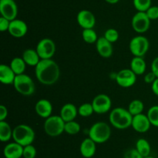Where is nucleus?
Wrapping results in <instances>:
<instances>
[{
  "instance_id": "obj_14",
  "label": "nucleus",
  "mask_w": 158,
  "mask_h": 158,
  "mask_svg": "<svg viewBox=\"0 0 158 158\" xmlns=\"http://www.w3.org/2000/svg\"><path fill=\"white\" fill-rule=\"evenodd\" d=\"M9 33L15 38H22L25 37L28 32V26L25 21L19 19L10 21Z\"/></svg>"
},
{
  "instance_id": "obj_13",
  "label": "nucleus",
  "mask_w": 158,
  "mask_h": 158,
  "mask_svg": "<svg viewBox=\"0 0 158 158\" xmlns=\"http://www.w3.org/2000/svg\"><path fill=\"white\" fill-rule=\"evenodd\" d=\"M77 21L80 27L84 29H94L96 25V18L94 14L87 9H83L78 12Z\"/></svg>"
},
{
  "instance_id": "obj_43",
  "label": "nucleus",
  "mask_w": 158,
  "mask_h": 158,
  "mask_svg": "<svg viewBox=\"0 0 158 158\" xmlns=\"http://www.w3.org/2000/svg\"><path fill=\"white\" fill-rule=\"evenodd\" d=\"M143 158H154V157H153V156H146V157H143Z\"/></svg>"
},
{
  "instance_id": "obj_4",
  "label": "nucleus",
  "mask_w": 158,
  "mask_h": 158,
  "mask_svg": "<svg viewBox=\"0 0 158 158\" xmlns=\"http://www.w3.org/2000/svg\"><path fill=\"white\" fill-rule=\"evenodd\" d=\"M111 136V128L106 122L100 121L93 124L89 129V137L96 143H104Z\"/></svg>"
},
{
  "instance_id": "obj_36",
  "label": "nucleus",
  "mask_w": 158,
  "mask_h": 158,
  "mask_svg": "<svg viewBox=\"0 0 158 158\" xmlns=\"http://www.w3.org/2000/svg\"><path fill=\"white\" fill-rule=\"evenodd\" d=\"M123 158H143V156L137 151V149L133 148L125 152Z\"/></svg>"
},
{
  "instance_id": "obj_26",
  "label": "nucleus",
  "mask_w": 158,
  "mask_h": 158,
  "mask_svg": "<svg viewBox=\"0 0 158 158\" xmlns=\"http://www.w3.org/2000/svg\"><path fill=\"white\" fill-rule=\"evenodd\" d=\"M135 148L143 157L150 156L151 151V145H150V143L144 138H140L137 139L136 142Z\"/></svg>"
},
{
  "instance_id": "obj_25",
  "label": "nucleus",
  "mask_w": 158,
  "mask_h": 158,
  "mask_svg": "<svg viewBox=\"0 0 158 158\" xmlns=\"http://www.w3.org/2000/svg\"><path fill=\"white\" fill-rule=\"evenodd\" d=\"M9 66L11 67L12 71L15 72V74H16V75H19V74H24L25 71H26L27 64H26V62L24 61L23 57H14V58L11 60L10 64H9Z\"/></svg>"
},
{
  "instance_id": "obj_11",
  "label": "nucleus",
  "mask_w": 158,
  "mask_h": 158,
  "mask_svg": "<svg viewBox=\"0 0 158 158\" xmlns=\"http://www.w3.org/2000/svg\"><path fill=\"white\" fill-rule=\"evenodd\" d=\"M116 82L119 86L127 88L132 87L137 81V75L131 68L122 69L116 74Z\"/></svg>"
},
{
  "instance_id": "obj_3",
  "label": "nucleus",
  "mask_w": 158,
  "mask_h": 158,
  "mask_svg": "<svg viewBox=\"0 0 158 158\" xmlns=\"http://www.w3.org/2000/svg\"><path fill=\"white\" fill-rule=\"evenodd\" d=\"M35 133L33 129L26 124H19L14 127L12 133L13 141L23 147L32 144L35 140Z\"/></svg>"
},
{
  "instance_id": "obj_38",
  "label": "nucleus",
  "mask_w": 158,
  "mask_h": 158,
  "mask_svg": "<svg viewBox=\"0 0 158 158\" xmlns=\"http://www.w3.org/2000/svg\"><path fill=\"white\" fill-rule=\"evenodd\" d=\"M157 77H156L155 74L152 72V71H150V72L147 73L144 75V81L147 84H152L154 81L157 79Z\"/></svg>"
},
{
  "instance_id": "obj_5",
  "label": "nucleus",
  "mask_w": 158,
  "mask_h": 158,
  "mask_svg": "<svg viewBox=\"0 0 158 158\" xmlns=\"http://www.w3.org/2000/svg\"><path fill=\"white\" fill-rule=\"evenodd\" d=\"M65 123L61 116H51L49 118L45 119L43 124V129L46 134L51 137H56L60 136L62 133H64Z\"/></svg>"
},
{
  "instance_id": "obj_28",
  "label": "nucleus",
  "mask_w": 158,
  "mask_h": 158,
  "mask_svg": "<svg viewBox=\"0 0 158 158\" xmlns=\"http://www.w3.org/2000/svg\"><path fill=\"white\" fill-rule=\"evenodd\" d=\"M82 37H83V41L86 43L92 44V43H97L98 40V37L94 29H84L82 31Z\"/></svg>"
},
{
  "instance_id": "obj_16",
  "label": "nucleus",
  "mask_w": 158,
  "mask_h": 158,
  "mask_svg": "<svg viewBox=\"0 0 158 158\" xmlns=\"http://www.w3.org/2000/svg\"><path fill=\"white\" fill-rule=\"evenodd\" d=\"M96 48L99 55L103 58H109L113 55L114 48L112 43L108 41L104 37H99L96 43Z\"/></svg>"
},
{
  "instance_id": "obj_22",
  "label": "nucleus",
  "mask_w": 158,
  "mask_h": 158,
  "mask_svg": "<svg viewBox=\"0 0 158 158\" xmlns=\"http://www.w3.org/2000/svg\"><path fill=\"white\" fill-rule=\"evenodd\" d=\"M22 57L26 62V64L31 67H35L41 60V58L39 56L36 50L30 49V48L23 51Z\"/></svg>"
},
{
  "instance_id": "obj_24",
  "label": "nucleus",
  "mask_w": 158,
  "mask_h": 158,
  "mask_svg": "<svg viewBox=\"0 0 158 158\" xmlns=\"http://www.w3.org/2000/svg\"><path fill=\"white\" fill-rule=\"evenodd\" d=\"M13 129L6 121H0V140L3 143L8 142L12 138Z\"/></svg>"
},
{
  "instance_id": "obj_37",
  "label": "nucleus",
  "mask_w": 158,
  "mask_h": 158,
  "mask_svg": "<svg viewBox=\"0 0 158 158\" xmlns=\"http://www.w3.org/2000/svg\"><path fill=\"white\" fill-rule=\"evenodd\" d=\"M9 24H10V21L9 20L2 16L0 17V31L1 32L3 33L9 30Z\"/></svg>"
},
{
  "instance_id": "obj_6",
  "label": "nucleus",
  "mask_w": 158,
  "mask_h": 158,
  "mask_svg": "<svg viewBox=\"0 0 158 158\" xmlns=\"http://www.w3.org/2000/svg\"><path fill=\"white\" fill-rule=\"evenodd\" d=\"M12 85L17 92L25 96L32 95L35 91V85L33 80L25 73L16 75Z\"/></svg>"
},
{
  "instance_id": "obj_31",
  "label": "nucleus",
  "mask_w": 158,
  "mask_h": 158,
  "mask_svg": "<svg viewBox=\"0 0 158 158\" xmlns=\"http://www.w3.org/2000/svg\"><path fill=\"white\" fill-rule=\"evenodd\" d=\"M147 116L151 122V125L158 127V105H155L151 106L148 109Z\"/></svg>"
},
{
  "instance_id": "obj_32",
  "label": "nucleus",
  "mask_w": 158,
  "mask_h": 158,
  "mask_svg": "<svg viewBox=\"0 0 158 158\" xmlns=\"http://www.w3.org/2000/svg\"><path fill=\"white\" fill-rule=\"evenodd\" d=\"M133 4L137 12H147L151 6V0H133Z\"/></svg>"
},
{
  "instance_id": "obj_23",
  "label": "nucleus",
  "mask_w": 158,
  "mask_h": 158,
  "mask_svg": "<svg viewBox=\"0 0 158 158\" xmlns=\"http://www.w3.org/2000/svg\"><path fill=\"white\" fill-rule=\"evenodd\" d=\"M131 69L136 75H142L147 69V64L143 57H134L131 61Z\"/></svg>"
},
{
  "instance_id": "obj_17",
  "label": "nucleus",
  "mask_w": 158,
  "mask_h": 158,
  "mask_svg": "<svg viewBox=\"0 0 158 158\" xmlns=\"http://www.w3.org/2000/svg\"><path fill=\"white\" fill-rule=\"evenodd\" d=\"M35 112L40 117L47 119L52 116V105L50 101L46 99H42L37 101L35 105Z\"/></svg>"
},
{
  "instance_id": "obj_41",
  "label": "nucleus",
  "mask_w": 158,
  "mask_h": 158,
  "mask_svg": "<svg viewBox=\"0 0 158 158\" xmlns=\"http://www.w3.org/2000/svg\"><path fill=\"white\" fill-rule=\"evenodd\" d=\"M151 90L155 95L158 96V78L151 84Z\"/></svg>"
},
{
  "instance_id": "obj_21",
  "label": "nucleus",
  "mask_w": 158,
  "mask_h": 158,
  "mask_svg": "<svg viewBox=\"0 0 158 158\" xmlns=\"http://www.w3.org/2000/svg\"><path fill=\"white\" fill-rule=\"evenodd\" d=\"M16 74L7 64L0 65V81L4 85H13Z\"/></svg>"
},
{
  "instance_id": "obj_33",
  "label": "nucleus",
  "mask_w": 158,
  "mask_h": 158,
  "mask_svg": "<svg viewBox=\"0 0 158 158\" xmlns=\"http://www.w3.org/2000/svg\"><path fill=\"white\" fill-rule=\"evenodd\" d=\"M103 37H104L108 41L114 43L118 40L119 33L116 29H114V28H110V29H107L106 31H105Z\"/></svg>"
},
{
  "instance_id": "obj_39",
  "label": "nucleus",
  "mask_w": 158,
  "mask_h": 158,
  "mask_svg": "<svg viewBox=\"0 0 158 158\" xmlns=\"http://www.w3.org/2000/svg\"><path fill=\"white\" fill-rule=\"evenodd\" d=\"M8 116V108L6 105H0V121H6Z\"/></svg>"
},
{
  "instance_id": "obj_9",
  "label": "nucleus",
  "mask_w": 158,
  "mask_h": 158,
  "mask_svg": "<svg viewBox=\"0 0 158 158\" xmlns=\"http://www.w3.org/2000/svg\"><path fill=\"white\" fill-rule=\"evenodd\" d=\"M151 21L145 12H137L133 16L131 20L132 28L137 33H144L151 26Z\"/></svg>"
},
{
  "instance_id": "obj_30",
  "label": "nucleus",
  "mask_w": 158,
  "mask_h": 158,
  "mask_svg": "<svg viewBox=\"0 0 158 158\" xmlns=\"http://www.w3.org/2000/svg\"><path fill=\"white\" fill-rule=\"evenodd\" d=\"M94 112L92 103L86 102L80 105L78 108V114L82 117H89Z\"/></svg>"
},
{
  "instance_id": "obj_20",
  "label": "nucleus",
  "mask_w": 158,
  "mask_h": 158,
  "mask_svg": "<svg viewBox=\"0 0 158 158\" xmlns=\"http://www.w3.org/2000/svg\"><path fill=\"white\" fill-rule=\"evenodd\" d=\"M78 115V108L73 103H66L60 109V116L65 122L75 120Z\"/></svg>"
},
{
  "instance_id": "obj_2",
  "label": "nucleus",
  "mask_w": 158,
  "mask_h": 158,
  "mask_svg": "<svg viewBox=\"0 0 158 158\" xmlns=\"http://www.w3.org/2000/svg\"><path fill=\"white\" fill-rule=\"evenodd\" d=\"M133 116L128 109L117 107L110 111L109 116L110 123L116 129H126L132 125Z\"/></svg>"
},
{
  "instance_id": "obj_29",
  "label": "nucleus",
  "mask_w": 158,
  "mask_h": 158,
  "mask_svg": "<svg viewBox=\"0 0 158 158\" xmlns=\"http://www.w3.org/2000/svg\"><path fill=\"white\" fill-rule=\"evenodd\" d=\"M80 129H81V126L80 124L73 120L65 123L64 132L69 135H77V133H80Z\"/></svg>"
},
{
  "instance_id": "obj_7",
  "label": "nucleus",
  "mask_w": 158,
  "mask_h": 158,
  "mask_svg": "<svg viewBox=\"0 0 158 158\" xmlns=\"http://www.w3.org/2000/svg\"><path fill=\"white\" fill-rule=\"evenodd\" d=\"M150 42L144 36H136L131 39L129 49L134 57H143L148 51Z\"/></svg>"
},
{
  "instance_id": "obj_19",
  "label": "nucleus",
  "mask_w": 158,
  "mask_h": 158,
  "mask_svg": "<svg viewBox=\"0 0 158 158\" xmlns=\"http://www.w3.org/2000/svg\"><path fill=\"white\" fill-rule=\"evenodd\" d=\"M97 150V143L89 137L85 138L80 146V151L85 158H91L95 155Z\"/></svg>"
},
{
  "instance_id": "obj_18",
  "label": "nucleus",
  "mask_w": 158,
  "mask_h": 158,
  "mask_svg": "<svg viewBox=\"0 0 158 158\" xmlns=\"http://www.w3.org/2000/svg\"><path fill=\"white\" fill-rule=\"evenodd\" d=\"M23 147L15 141L9 143L3 149V154L6 158H21L23 155Z\"/></svg>"
},
{
  "instance_id": "obj_10",
  "label": "nucleus",
  "mask_w": 158,
  "mask_h": 158,
  "mask_svg": "<svg viewBox=\"0 0 158 158\" xmlns=\"http://www.w3.org/2000/svg\"><path fill=\"white\" fill-rule=\"evenodd\" d=\"M94 112L97 114H104L111 109L112 101L106 94H99L94 98L92 101Z\"/></svg>"
},
{
  "instance_id": "obj_1",
  "label": "nucleus",
  "mask_w": 158,
  "mask_h": 158,
  "mask_svg": "<svg viewBox=\"0 0 158 158\" xmlns=\"http://www.w3.org/2000/svg\"><path fill=\"white\" fill-rule=\"evenodd\" d=\"M35 74L41 84L48 86L52 85L60 77V67L52 59L41 60L35 67Z\"/></svg>"
},
{
  "instance_id": "obj_34",
  "label": "nucleus",
  "mask_w": 158,
  "mask_h": 158,
  "mask_svg": "<svg viewBox=\"0 0 158 158\" xmlns=\"http://www.w3.org/2000/svg\"><path fill=\"white\" fill-rule=\"evenodd\" d=\"M37 154V150L32 144L23 147V155L24 158H35Z\"/></svg>"
},
{
  "instance_id": "obj_12",
  "label": "nucleus",
  "mask_w": 158,
  "mask_h": 158,
  "mask_svg": "<svg viewBox=\"0 0 158 158\" xmlns=\"http://www.w3.org/2000/svg\"><path fill=\"white\" fill-rule=\"evenodd\" d=\"M1 16L9 21L15 20L18 15V6L14 0H0Z\"/></svg>"
},
{
  "instance_id": "obj_27",
  "label": "nucleus",
  "mask_w": 158,
  "mask_h": 158,
  "mask_svg": "<svg viewBox=\"0 0 158 158\" xmlns=\"http://www.w3.org/2000/svg\"><path fill=\"white\" fill-rule=\"evenodd\" d=\"M127 109L133 116H137L143 113L144 109V104L140 99H134L130 102Z\"/></svg>"
},
{
  "instance_id": "obj_35",
  "label": "nucleus",
  "mask_w": 158,
  "mask_h": 158,
  "mask_svg": "<svg viewBox=\"0 0 158 158\" xmlns=\"http://www.w3.org/2000/svg\"><path fill=\"white\" fill-rule=\"evenodd\" d=\"M149 17L151 20H156L158 19V6H151L149 9L145 12Z\"/></svg>"
},
{
  "instance_id": "obj_42",
  "label": "nucleus",
  "mask_w": 158,
  "mask_h": 158,
  "mask_svg": "<svg viewBox=\"0 0 158 158\" xmlns=\"http://www.w3.org/2000/svg\"><path fill=\"white\" fill-rule=\"evenodd\" d=\"M105 1L107 3H109V4H116V3L118 2L120 0H105Z\"/></svg>"
},
{
  "instance_id": "obj_15",
  "label": "nucleus",
  "mask_w": 158,
  "mask_h": 158,
  "mask_svg": "<svg viewBox=\"0 0 158 158\" xmlns=\"http://www.w3.org/2000/svg\"><path fill=\"white\" fill-rule=\"evenodd\" d=\"M151 126V123L147 115L141 113V114L133 116L131 127L137 133H146V132H148L150 129Z\"/></svg>"
},
{
  "instance_id": "obj_8",
  "label": "nucleus",
  "mask_w": 158,
  "mask_h": 158,
  "mask_svg": "<svg viewBox=\"0 0 158 158\" xmlns=\"http://www.w3.org/2000/svg\"><path fill=\"white\" fill-rule=\"evenodd\" d=\"M35 50L41 60L52 59L56 53V46L55 42L49 38H43L37 43Z\"/></svg>"
},
{
  "instance_id": "obj_40",
  "label": "nucleus",
  "mask_w": 158,
  "mask_h": 158,
  "mask_svg": "<svg viewBox=\"0 0 158 158\" xmlns=\"http://www.w3.org/2000/svg\"><path fill=\"white\" fill-rule=\"evenodd\" d=\"M151 71L158 78V57H155L151 63Z\"/></svg>"
}]
</instances>
